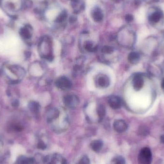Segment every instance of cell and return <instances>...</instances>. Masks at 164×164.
I'll list each match as a JSON object with an SVG mask.
<instances>
[{
	"mask_svg": "<svg viewBox=\"0 0 164 164\" xmlns=\"http://www.w3.org/2000/svg\"><path fill=\"white\" fill-rule=\"evenodd\" d=\"M40 56L48 61H51L54 58L52 54V42L50 38L45 36L41 39L38 46Z\"/></svg>",
	"mask_w": 164,
	"mask_h": 164,
	"instance_id": "3957f363",
	"label": "cell"
},
{
	"mask_svg": "<svg viewBox=\"0 0 164 164\" xmlns=\"http://www.w3.org/2000/svg\"><path fill=\"white\" fill-rule=\"evenodd\" d=\"M125 18L126 21L129 23V22H131L133 21V19H134V17L132 15L129 14V15H127L125 16Z\"/></svg>",
	"mask_w": 164,
	"mask_h": 164,
	"instance_id": "4316f807",
	"label": "cell"
},
{
	"mask_svg": "<svg viewBox=\"0 0 164 164\" xmlns=\"http://www.w3.org/2000/svg\"><path fill=\"white\" fill-rule=\"evenodd\" d=\"M96 84L97 87L100 88H107L110 86V78L105 74H100L97 76L96 80Z\"/></svg>",
	"mask_w": 164,
	"mask_h": 164,
	"instance_id": "9c48e42d",
	"label": "cell"
},
{
	"mask_svg": "<svg viewBox=\"0 0 164 164\" xmlns=\"http://www.w3.org/2000/svg\"><path fill=\"white\" fill-rule=\"evenodd\" d=\"M60 115V111L57 109H52L49 110L47 114V119L49 124H52L56 120Z\"/></svg>",
	"mask_w": 164,
	"mask_h": 164,
	"instance_id": "4fadbf2b",
	"label": "cell"
},
{
	"mask_svg": "<svg viewBox=\"0 0 164 164\" xmlns=\"http://www.w3.org/2000/svg\"><path fill=\"white\" fill-rule=\"evenodd\" d=\"M85 48L88 52H95L97 50L96 46H94L93 43L90 41L86 42L85 45Z\"/></svg>",
	"mask_w": 164,
	"mask_h": 164,
	"instance_id": "44dd1931",
	"label": "cell"
},
{
	"mask_svg": "<svg viewBox=\"0 0 164 164\" xmlns=\"http://www.w3.org/2000/svg\"><path fill=\"white\" fill-rule=\"evenodd\" d=\"M139 133L141 135H144V136L148 135L149 133L148 130L145 127H141L139 129Z\"/></svg>",
	"mask_w": 164,
	"mask_h": 164,
	"instance_id": "484cf974",
	"label": "cell"
},
{
	"mask_svg": "<svg viewBox=\"0 0 164 164\" xmlns=\"http://www.w3.org/2000/svg\"><path fill=\"white\" fill-rule=\"evenodd\" d=\"M113 48L112 47H110V46H104L102 49V51L104 54H110L113 52Z\"/></svg>",
	"mask_w": 164,
	"mask_h": 164,
	"instance_id": "d4e9b609",
	"label": "cell"
},
{
	"mask_svg": "<svg viewBox=\"0 0 164 164\" xmlns=\"http://www.w3.org/2000/svg\"><path fill=\"white\" fill-rule=\"evenodd\" d=\"M144 85V80L142 75L137 74L134 75L133 79V86L134 89L136 91L141 90Z\"/></svg>",
	"mask_w": 164,
	"mask_h": 164,
	"instance_id": "30bf717a",
	"label": "cell"
},
{
	"mask_svg": "<svg viewBox=\"0 0 164 164\" xmlns=\"http://www.w3.org/2000/svg\"><path fill=\"white\" fill-rule=\"evenodd\" d=\"M19 34L20 37L23 40L25 41L29 40L32 37V27L29 25H26L20 28Z\"/></svg>",
	"mask_w": 164,
	"mask_h": 164,
	"instance_id": "ba28073f",
	"label": "cell"
},
{
	"mask_svg": "<svg viewBox=\"0 0 164 164\" xmlns=\"http://www.w3.org/2000/svg\"><path fill=\"white\" fill-rule=\"evenodd\" d=\"M161 87H162V89L164 92V78L162 80V83H161Z\"/></svg>",
	"mask_w": 164,
	"mask_h": 164,
	"instance_id": "4dcf8cb0",
	"label": "cell"
},
{
	"mask_svg": "<svg viewBox=\"0 0 164 164\" xmlns=\"http://www.w3.org/2000/svg\"><path fill=\"white\" fill-rule=\"evenodd\" d=\"M163 16L162 12L160 10H157L149 16V21L152 24H157L161 20Z\"/></svg>",
	"mask_w": 164,
	"mask_h": 164,
	"instance_id": "7c38bea8",
	"label": "cell"
},
{
	"mask_svg": "<svg viewBox=\"0 0 164 164\" xmlns=\"http://www.w3.org/2000/svg\"><path fill=\"white\" fill-rule=\"evenodd\" d=\"M0 6L7 14L15 17L21 11L23 2L22 0H0Z\"/></svg>",
	"mask_w": 164,
	"mask_h": 164,
	"instance_id": "7a4b0ae2",
	"label": "cell"
},
{
	"mask_svg": "<svg viewBox=\"0 0 164 164\" xmlns=\"http://www.w3.org/2000/svg\"><path fill=\"white\" fill-rule=\"evenodd\" d=\"M138 160L140 164H151L152 155L150 149L148 148L142 149L138 156Z\"/></svg>",
	"mask_w": 164,
	"mask_h": 164,
	"instance_id": "5b68a950",
	"label": "cell"
},
{
	"mask_svg": "<svg viewBox=\"0 0 164 164\" xmlns=\"http://www.w3.org/2000/svg\"><path fill=\"white\" fill-rule=\"evenodd\" d=\"M103 146V143L101 140H94L90 143L91 149L96 152L100 151L102 148Z\"/></svg>",
	"mask_w": 164,
	"mask_h": 164,
	"instance_id": "2e32d148",
	"label": "cell"
},
{
	"mask_svg": "<svg viewBox=\"0 0 164 164\" xmlns=\"http://www.w3.org/2000/svg\"><path fill=\"white\" fill-rule=\"evenodd\" d=\"M77 18L76 17L74 16H72L70 18V23H74L77 20Z\"/></svg>",
	"mask_w": 164,
	"mask_h": 164,
	"instance_id": "83f0119b",
	"label": "cell"
},
{
	"mask_svg": "<svg viewBox=\"0 0 164 164\" xmlns=\"http://www.w3.org/2000/svg\"><path fill=\"white\" fill-rule=\"evenodd\" d=\"M0 73L4 80L9 85L20 83L25 77L26 72L24 68L14 63H5L2 66Z\"/></svg>",
	"mask_w": 164,
	"mask_h": 164,
	"instance_id": "6da1fadb",
	"label": "cell"
},
{
	"mask_svg": "<svg viewBox=\"0 0 164 164\" xmlns=\"http://www.w3.org/2000/svg\"><path fill=\"white\" fill-rule=\"evenodd\" d=\"M55 85L59 89L63 90L70 89L72 87V82L65 77L59 78L55 82Z\"/></svg>",
	"mask_w": 164,
	"mask_h": 164,
	"instance_id": "52a82bcc",
	"label": "cell"
},
{
	"mask_svg": "<svg viewBox=\"0 0 164 164\" xmlns=\"http://www.w3.org/2000/svg\"><path fill=\"white\" fill-rule=\"evenodd\" d=\"M140 57L139 54L136 52H132L129 54L128 57L129 62L133 64H136L139 63Z\"/></svg>",
	"mask_w": 164,
	"mask_h": 164,
	"instance_id": "ac0fdd59",
	"label": "cell"
},
{
	"mask_svg": "<svg viewBox=\"0 0 164 164\" xmlns=\"http://www.w3.org/2000/svg\"><path fill=\"white\" fill-rule=\"evenodd\" d=\"M67 17V13L66 11H63L58 16L55 20L57 23H62L63 22Z\"/></svg>",
	"mask_w": 164,
	"mask_h": 164,
	"instance_id": "603a6c76",
	"label": "cell"
},
{
	"mask_svg": "<svg viewBox=\"0 0 164 164\" xmlns=\"http://www.w3.org/2000/svg\"><path fill=\"white\" fill-rule=\"evenodd\" d=\"M108 103L112 109L114 110L119 109L121 107V99L118 96H113L109 98Z\"/></svg>",
	"mask_w": 164,
	"mask_h": 164,
	"instance_id": "5bb4252c",
	"label": "cell"
},
{
	"mask_svg": "<svg viewBox=\"0 0 164 164\" xmlns=\"http://www.w3.org/2000/svg\"><path fill=\"white\" fill-rule=\"evenodd\" d=\"M111 164H125V160L124 157L117 156L112 159Z\"/></svg>",
	"mask_w": 164,
	"mask_h": 164,
	"instance_id": "7402d4cb",
	"label": "cell"
},
{
	"mask_svg": "<svg viewBox=\"0 0 164 164\" xmlns=\"http://www.w3.org/2000/svg\"><path fill=\"white\" fill-rule=\"evenodd\" d=\"M89 158L87 156H84L81 158L76 164H90Z\"/></svg>",
	"mask_w": 164,
	"mask_h": 164,
	"instance_id": "cb8c5ba5",
	"label": "cell"
},
{
	"mask_svg": "<svg viewBox=\"0 0 164 164\" xmlns=\"http://www.w3.org/2000/svg\"><path fill=\"white\" fill-rule=\"evenodd\" d=\"M156 0H145V1L147 3H150L152 2H154V1H155Z\"/></svg>",
	"mask_w": 164,
	"mask_h": 164,
	"instance_id": "f546056e",
	"label": "cell"
},
{
	"mask_svg": "<svg viewBox=\"0 0 164 164\" xmlns=\"http://www.w3.org/2000/svg\"><path fill=\"white\" fill-rule=\"evenodd\" d=\"M92 18L95 22H99L102 20L103 18V14L102 12L99 8L94 9L92 14Z\"/></svg>",
	"mask_w": 164,
	"mask_h": 164,
	"instance_id": "9a60e30c",
	"label": "cell"
},
{
	"mask_svg": "<svg viewBox=\"0 0 164 164\" xmlns=\"http://www.w3.org/2000/svg\"><path fill=\"white\" fill-rule=\"evenodd\" d=\"M34 162V160L32 158L22 156L17 159L15 164H33Z\"/></svg>",
	"mask_w": 164,
	"mask_h": 164,
	"instance_id": "e0dca14e",
	"label": "cell"
},
{
	"mask_svg": "<svg viewBox=\"0 0 164 164\" xmlns=\"http://www.w3.org/2000/svg\"><path fill=\"white\" fill-rule=\"evenodd\" d=\"M28 108L32 113L37 114L40 112V107L39 103L36 101H31L28 104Z\"/></svg>",
	"mask_w": 164,
	"mask_h": 164,
	"instance_id": "d6986e66",
	"label": "cell"
},
{
	"mask_svg": "<svg viewBox=\"0 0 164 164\" xmlns=\"http://www.w3.org/2000/svg\"><path fill=\"white\" fill-rule=\"evenodd\" d=\"M43 164H67L65 158L59 154H52L46 156L43 160Z\"/></svg>",
	"mask_w": 164,
	"mask_h": 164,
	"instance_id": "277c9868",
	"label": "cell"
},
{
	"mask_svg": "<svg viewBox=\"0 0 164 164\" xmlns=\"http://www.w3.org/2000/svg\"><path fill=\"white\" fill-rule=\"evenodd\" d=\"M64 104L66 107L70 109H75L78 106L79 99L74 95H67L63 97Z\"/></svg>",
	"mask_w": 164,
	"mask_h": 164,
	"instance_id": "8992f818",
	"label": "cell"
},
{
	"mask_svg": "<svg viewBox=\"0 0 164 164\" xmlns=\"http://www.w3.org/2000/svg\"><path fill=\"white\" fill-rule=\"evenodd\" d=\"M97 113L99 119L102 120L106 115V108L103 105H100L97 107Z\"/></svg>",
	"mask_w": 164,
	"mask_h": 164,
	"instance_id": "ffe728a7",
	"label": "cell"
},
{
	"mask_svg": "<svg viewBox=\"0 0 164 164\" xmlns=\"http://www.w3.org/2000/svg\"><path fill=\"white\" fill-rule=\"evenodd\" d=\"M160 141L162 143H164V135H161V137H160Z\"/></svg>",
	"mask_w": 164,
	"mask_h": 164,
	"instance_id": "f1b7e54d",
	"label": "cell"
},
{
	"mask_svg": "<svg viewBox=\"0 0 164 164\" xmlns=\"http://www.w3.org/2000/svg\"><path fill=\"white\" fill-rule=\"evenodd\" d=\"M113 128L116 132L119 133H122L127 130L128 125L124 120L117 119L114 121Z\"/></svg>",
	"mask_w": 164,
	"mask_h": 164,
	"instance_id": "8fae6325",
	"label": "cell"
}]
</instances>
